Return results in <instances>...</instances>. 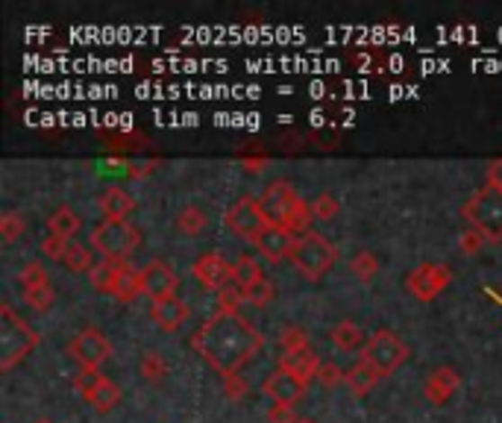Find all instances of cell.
Here are the masks:
<instances>
[{"label":"cell","instance_id":"obj_1","mask_svg":"<svg viewBox=\"0 0 502 423\" xmlns=\"http://www.w3.org/2000/svg\"><path fill=\"white\" fill-rule=\"evenodd\" d=\"M192 347L211 371L220 374V380H227L241 374V367L264 347V338L238 311H218L192 336Z\"/></svg>","mask_w":502,"mask_h":423},{"label":"cell","instance_id":"obj_2","mask_svg":"<svg viewBox=\"0 0 502 423\" xmlns=\"http://www.w3.org/2000/svg\"><path fill=\"white\" fill-rule=\"evenodd\" d=\"M36 347H39V332L24 318H18L13 306H0V371L9 374Z\"/></svg>","mask_w":502,"mask_h":423},{"label":"cell","instance_id":"obj_3","mask_svg":"<svg viewBox=\"0 0 502 423\" xmlns=\"http://www.w3.org/2000/svg\"><path fill=\"white\" fill-rule=\"evenodd\" d=\"M291 262L300 276H306L309 283H318L323 274H329V268L338 262V248L323 238L320 232H306V236L297 238V248L291 253Z\"/></svg>","mask_w":502,"mask_h":423},{"label":"cell","instance_id":"obj_4","mask_svg":"<svg viewBox=\"0 0 502 423\" xmlns=\"http://www.w3.org/2000/svg\"><path fill=\"white\" fill-rule=\"evenodd\" d=\"M464 220L479 230L488 241H502V192L494 185H485L467 200L462 209Z\"/></svg>","mask_w":502,"mask_h":423},{"label":"cell","instance_id":"obj_5","mask_svg":"<svg viewBox=\"0 0 502 423\" xmlns=\"http://www.w3.org/2000/svg\"><path fill=\"white\" fill-rule=\"evenodd\" d=\"M88 244L103 259H127L141 244V230L132 227L130 220H103V224H97L92 230Z\"/></svg>","mask_w":502,"mask_h":423},{"label":"cell","instance_id":"obj_6","mask_svg":"<svg viewBox=\"0 0 502 423\" xmlns=\"http://www.w3.org/2000/svg\"><path fill=\"white\" fill-rule=\"evenodd\" d=\"M362 362L367 364H373L379 374L388 376V374H394L399 364H403L408 359V344L394 336V332H388V329H376L367 336L364 341V347H362Z\"/></svg>","mask_w":502,"mask_h":423},{"label":"cell","instance_id":"obj_7","mask_svg":"<svg viewBox=\"0 0 502 423\" xmlns=\"http://www.w3.org/2000/svg\"><path fill=\"white\" fill-rule=\"evenodd\" d=\"M223 224H227L229 232H236L238 238L244 241H259V236L267 230V220H264V212L259 206V200L255 197H241L236 200L227 215H223Z\"/></svg>","mask_w":502,"mask_h":423},{"label":"cell","instance_id":"obj_8","mask_svg":"<svg viewBox=\"0 0 502 423\" xmlns=\"http://www.w3.org/2000/svg\"><path fill=\"white\" fill-rule=\"evenodd\" d=\"M450 280H453L450 265L423 262V265H417V268L406 276V288H408L411 297L420 300V303H432V300L438 297L446 285H450Z\"/></svg>","mask_w":502,"mask_h":423},{"label":"cell","instance_id":"obj_9","mask_svg":"<svg viewBox=\"0 0 502 423\" xmlns=\"http://www.w3.org/2000/svg\"><path fill=\"white\" fill-rule=\"evenodd\" d=\"M68 353L74 356V362L85 367V371H100V364L109 362L112 356V344L106 341V336L94 327L80 329L68 344Z\"/></svg>","mask_w":502,"mask_h":423},{"label":"cell","instance_id":"obj_10","mask_svg":"<svg viewBox=\"0 0 502 423\" xmlns=\"http://www.w3.org/2000/svg\"><path fill=\"white\" fill-rule=\"evenodd\" d=\"M297 194H294V188L288 185V183H271L262 192L259 197V206L264 212V220H267V227H285V220L288 215H291V209L297 203Z\"/></svg>","mask_w":502,"mask_h":423},{"label":"cell","instance_id":"obj_11","mask_svg":"<svg viewBox=\"0 0 502 423\" xmlns=\"http://www.w3.org/2000/svg\"><path fill=\"white\" fill-rule=\"evenodd\" d=\"M141 288L144 294H148L153 303H159V300H171L176 297V288H180V276L171 268L167 262H150L141 268Z\"/></svg>","mask_w":502,"mask_h":423},{"label":"cell","instance_id":"obj_12","mask_svg":"<svg viewBox=\"0 0 502 423\" xmlns=\"http://www.w3.org/2000/svg\"><path fill=\"white\" fill-rule=\"evenodd\" d=\"M306 388H309V382H303L294 374L282 371V367H276L273 374H267V380L262 382L264 397H271L273 403H279V406H297L300 400L306 397Z\"/></svg>","mask_w":502,"mask_h":423},{"label":"cell","instance_id":"obj_13","mask_svg":"<svg viewBox=\"0 0 502 423\" xmlns=\"http://www.w3.org/2000/svg\"><path fill=\"white\" fill-rule=\"evenodd\" d=\"M194 276L197 283L206 288V292H220L223 285L232 283V265L223 259L220 253H203L200 259L194 262Z\"/></svg>","mask_w":502,"mask_h":423},{"label":"cell","instance_id":"obj_14","mask_svg":"<svg viewBox=\"0 0 502 423\" xmlns=\"http://www.w3.org/2000/svg\"><path fill=\"white\" fill-rule=\"evenodd\" d=\"M297 238L300 236H294V232L285 227H267L259 236V241H255V248H259V253L267 262H282V259H291Z\"/></svg>","mask_w":502,"mask_h":423},{"label":"cell","instance_id":"obj_15","mask_svg":"<svg viewBox=\"0 0 502 423\" xmlns=\"http://www.w3.org/2000/svg\"><path fill=\"white\" fill-rule=\"evenodd\" d=\"M462 376L455 367H435L423 382V397L429 400L432 406H444L446 400H453V394L459 392Z\"/></svg>","mask_w":502,"mask_h":423},{"label":"cell","instance_id":"obj_16","mask_svg":"<svg viewBox=\"0 0 502 423\" xmlns=\"http://www.w3.org/2000/svg\"><path fill=\"white\" fill-rule=\"evenodd\" d=\"M276 364L282 367V371L300 376L303 382H309L311 376H318L320 371V356L311 350V347H303V350H288V353H279L276 356Z\"/></svg>","mask_w":502,"mask_h":423},{"label":"cell","instance_id":"obj_17","mask_svg":"<svg viewBox=\"0 0 502 423\" xmlns=\"http://www.w3.org/2000/svg\"><path fill=\"white\" fill-rule=\"evenodd\" d=\"M127 268H130L127 259H103V262L94 265L92 274H88V283H92V288L97 294H109L112 297Z\"/></svg>","mask_w":502,"mask_h":423},{"label":"cell","instance_id":"obj_18","mask_svg":"<svg viewBox=\"0 0 502 423\" xmlns=\"http://www.w3.org/2000/svg\"><path fill=\"white\" fill-rule=\"evenodd\" d=\"M150 318L153 324L165 329V332H176L185 320H188V306L183 303L180 297H171V300H159V303L150 306Z\"/></svg>","mask_w":502,"mask_h":423},{"label":"cell","instance_id":"obj_19","mask_svg":"<svg viewBox=\"0 0 502 423\" xmlns=\"http://www.w3.org/2000/svg\"><path fill=\"white\" fill-rule=\"evenodd\" d=\"M100 212H103V220H127L130 212L136 209V200L124 188H106L97 200Z\"/></svg>","mask_w":502,"mask_h":423},{"label":"cell","instance_id":"obj_20","mask_svg":"<svg viewBox=\"0 0 502 423\" xmlns=\"http://www.w3.org/2000/svg\"><path fill=\"white\" fill-rule=\"evenodd\" d=\"M329 338H332V344H335V347H338L341 353H362L364 341H367V336L362 332V327L353 324V320H338V324L332 327Z\"/></svg>","mask_w":502,"mask_h":423},{"label":"cell","instance_id":"obj_21","mask_svg":"<svg viewBox=\"0 0 502 423\" xmlns=\"http://www.w3.org/2000/svg\"><path fill=\"white\" fill-rule=\"evenodd\" d=\"M379 380H385V376L379 374L373 364H367V362L359 359V364H353L347 371V380H344V385H347L353 394L364 397V394H371L373 388L379 385Z\"/></svg>","mask_w":502,"mask_h":423},{"label":"cell","instance_id":"obj_22","mask_svg":"<svg viewBox=\"0 0 502 423\" xmlns=\"http://www.w3.org/2000/svg\"><path fill=\"white\" fill-rule=\"evenodd\" d=\"M83 227V218L76 215V212L71 206H59V209H53V215L48 218V230H50V236H59L65 241H74V236L80 232Z\"/></svg>","mask_w":502,"mask_h":423},{"label":"cell","instance_id":"obj_23","mask_svg":"<svg viewBox=\"0 0 502 423\" xmlns=\"http://www.w3.org/2000/svg\"><path fill=\"white\" fill-rule=\"evenodd\" d=\"M259 280H264L262 265L255 262L253 256H238L236 265H232V283H236L238 288H244V292H247V288L255 285Z\"/></svg>","mask_w":502,"mask_h":423},{"label":"cell","instance_id":"obj_24","mask_svg":"<svg viewBox=\"0 0 502 423\" xmlns=\"http://www.w3.org/2000/svg\"><path fill=\"white\" fill-rule=\"evenodd\" d=\"M62 265L68 271H74V274H85V271L92 274L94 271V253H92V248H83V244L71 241L68 250H65Z\"/></svg>","mask_w":502,"mask_h":423},{"label":"cell","instance_id":"obj_25","mask_svg":"<svg viewBox=\"0 0 502 423\" xmlns=\"http://www.w3.org/2000/svg\"><path fill=\"white\" fill-rule=\"evenodd\" d=\"M118 403H121V388L112 382V380H103L88 406H92L94 411H100V415H109V411L115 409Z\"/></svg>","mask_w":502,"mask_h":423},{"label":"cell","instance_id":"obj_26","mask_svg":"<svg viewBox=\"0 0 502 423\" xmlns=\"http://www.w3.org/2000/svg\"><path fill=\"white\" fill-rule=\"evenodd\" d=\"M176 230L183 232V236H200V232L206 230V215L200 206H185L180 215H176Z\"/></svg>","mask_w":502,"mask_h":423},{"label":"cell","instance_id":"obj_27","mask_svg":"<svg viewBox=\"0 0 502 423\" xmlns=\"http://www.w3.org/2000/svg\"><path fill=\"white\" fill-rule=\"evenodd\" d=\"M139 294H144V288H141V271L127 268L124 276H121L118 288H115V294H112V297H115L118 303H132V300H136Z\"/></svg>","mask_w":502,"mask_h":423},{"label":"cell","instance_id":"obj_28","mask_svg":"<svg viewBox=\"0 0 502 423\" xmlns=\"http://www.w3.org/2000/svg\"><path fill=\"white\" fill-rule=\"evenodd\" d=\"M311 220H315V212H311V203H306V200L300 197L297 203H294V209H291V215H288V220H285V230H291L294 236H306Z\"/></svg>","mask_w":502,"mask_h":423},{"label":"cell","instance_id":"obj_29","mask_svg":"<svg viewBox=\"0 0 502 423\" xmlns=\"http://www.w3.org/2000/svg\"><path fill=\"white\" fill-rule=\"evenodd\" d=\"M139 371H141V376L148 382H162L165 376H167V362L159 356V350H148V353L141 356Z\"/></svg>","mask_w":502,"mask_h":423},{"label":"cell","instance_id":"obj_30","mask_svg":"<svg viewBox=\"0 0 502 423\" xmlns=\"http://www.w3.org/2000/svg\"><path fill=\"white\" fill-rule=\"evenodd\" d=\"M21 292H24L27 306L36 309V311H48L53 306V300H56L50 280L48 283H39V285H30V288H21Z\"/></svg>","mask_w":502,"mask_h":423},{"label":"cell","instance_id":"obj_31","mask_svg":"<svg viewBox=\"0 0 502 423\" xmlns=\"http://www.w3.org/2000/svg\"><path fill=\"white\" fill-rule=\"evenodd\" d=\"M103 380H106V376L100 371H85V367H80L76 376H74V392L80 394L85 403H92V397H94V392H97Z\"/></svg>","mask_w":502,"mask_h":423},{"label":"cell","instance_id":"obj_32","mask_svg":"<svg viewBox=\"0 0 502 423\" xmlns=\"http://www.w3.org/2000/svg\"><path fill=\"white\" fill-rule=\"evenodd\" d=\"M350 271L359 276L362 283H371L373 276H376V271H379V259H376V253H371V250H359L350 259Z\"/></svg>","mask_w":502,"mask_h":423},{"label":"cell","instance_id":"obj_33","mask_svg":"<svg viewBox=\"0 0 502 423\" xmlns=\"http://www.w3.org/2000/svg\"><path fill=\"white\" fill-rule=\"evenodd\" d=\"M24 230H27V220L18 215V212H4V215H0V236H4V241L6 244H13L15 238H21L24 236Z\"/></svg>","mask_w":502,"mask_h":423},{"label":"cell","instance_id":"obj_34","mask_svg":"<svg viewBox=\"0 0 502 423\" xmlns=\"http://www.w3.org/2000/svg\"><path fill=\"white\" fill-rule=\"evenodd\" d=\"M303 347H311L309 344V332L303 327H285L279 332V350L288 353V350H303Z\"/></svg>","mask_w":502,"mask_h":423},{"label":"cell","instance_id":"obj_35","mask_svg":"<svg viewBox=\"0 0 502 423\" xmlns=\"http://www.w3.org/2000/svg\"><path fill=\"white\" fill-rule=\"evenodd\" d=\"M241 303H247V297H244V288H238L236 283L223 285L218 292V311H238Z\"/></svg>","mask_w":502,"mask_h":423},{"label":"cell","instance_id":"obj_36","mask_svg":"<svg viewBox=\"0 0 502 423\" xmlns=\"http://www.w3.org/2000/svg\"><path fill=\"white\" fill-rule=\"evenodd\" d=\"M244 297H247V303H250V306H255V309H264V306L273 300V283L264 276V280H259L255 285H250L247 292H244Z\"/></svg>","mask_w":502,"mask_h":423},{"label":"cell","instance_id":"obj_37","mask_svg":"<svg viewBox=\"0 0 502 423\" xmlns=\"http://www.w3.org/2000/svg\"><path fill=\"white\" fill-rule=\"evenodd\" d=\"M338 200H335L332 194H318L315 200H311V212H315V220H332L335 215H338Z\"/></svg>","mask_w":502,"mask_h":423},{"label":"cell","instance_id":"obj_38","mask_svg":"<svg viewBox=\"0 0 502 423\" xmlns=\"http://www.w3.org/2000/svg\"><path fill=\"white\" fill-rule=\"evenodd\" d=\"M68 244H71V241H65V238H59V236H44L41 244H39V250L44 253V259L62 262V259H65V250H68Z\"/></svg>","mask_w":502,"mask_h":423},{"label":"cell","instance_id":"obj_39","mask_svg":"<svg viewBox=\"0 0 502 423\" xmlns=\"http://www.w3.org/2000/svg\"><path fill=\"white\" fill-rule=\"evenodd\" d=\"M344 380H347V371H341V367L335 364V362H323V364H320L318 382H320L323 388H335V385H341Z\"/></svg>","mask_w":502,"mask_h":423},{"label":"cell","instance_id":"obj_40","mask_svg":"<svg viewBox=\"0 0 502 423\" xmlns=\"http://www.w3.org/2000/svg\"><path fill=\"white\" fill-rule=\"evenodd\" d=\"M50 276H48V271L41 268L39 262H30V265H24V271L18 274V283H21V288H30V285H39V283H48Z\"/></svg>","mask_w":502,"mask_h":423},{"label":"cell","instance_id":"obj_41","mask_svg":"<svg viewBox=\"0 0 502 423\" xmlns=\"http://www.w3.org/2000/svg\"><path fill=\"white\" fill-rule=\"evenodd\" d=\"M488 244V238L482 236V232L479 230H467V232H462V238H459V250L462 253H467V256H473V253H479Z\"/></svg>","mask_w":502,"mask_h":423},{"label":"cell","instance_id":"obj_42","mask_svg":"<svg viewBox=\"0 0 502 423\" xmlns=\"http://www.w3.org/2000/svg\"><path fill=\"white\" fill-rule=\"evenodd\" d=\"M300 418L294 415V406H279L273 403L267 409V423H297Z\"/></svg>","mask_w":502,"mask_h":423},{"label":"cell","instance_id":"obj_43","mask_svg":"<svg viewBox=\"0 0 502 423\" xmlns=\"http://www.w3.org/2000/svg\"><path fill=\"white\" fill-rule=\"evenodd\" d=\"M223 392H227L229 400H241L244 394H247V380H244L241 374L227 376V380H223Z\"/></svg>","mask_w":502,"mask_h":423},{"label":"cell","instance_id":"obj_44","mask_svg":"<svg viewBox=\"0 0 502 423\" xmlns=\"http://www.w3.org/2000/svg\"><path fill=\"white\" fill-rule=\"evenodd\" d=\"M488 185H494V188H499V192H502V156L488 165Z\"/></svg>","mask_w":502,"mask_h":423},{"label":"cell","instance_id":"obj_45","mask_svg":"<svg viewBox=\"0 0 502 423\" xmlns=\"http://www.w3.org/2000/svg\"><path fill=\"white\" fill-rule=\"evenodd\" d=\"M112 148H121V150H141V148H148V139H115L112 141Z\"/></svg>","mask_w":502,"mask_h":423},{"label":"cell","instance_id":"obj_46","mask_svg":"<svg viewBox=\"0 0 502 423\" xmlns=\"http://www.w3.org/2000/svg\"><path fill=\"white\" fill-rule=\"evenodd\" d=\"M267 165V159H244V168L247 171H262Z\"/></svg>","mask_w":502,"mask_h":423},{"label":"cell","instance_id":"obj_47","mask_svg":"<svg viewBox=\"0 0 502 423\" xmlns=\"http://www.w3.org/2000/svg\"><path fill=\"white\" fill-rule=\"evenodd\" d=\"M297 423H318V420H315V418H300Z\"/></svg>","mask_w":502,"mask_h":423},{"label":"cell","instance_id":"obj_48","mask_svg":"<svg viewBox=\"0 0 502 423\" xmlns=\"http://www.w3.org/2000/svg\"><path fill=\"white\" fill-rule=\"evenodd\" d=\"M36 423H50V420H36Z\"/></svg>","mask_w":502,"mask_h":423}]
</instances>
